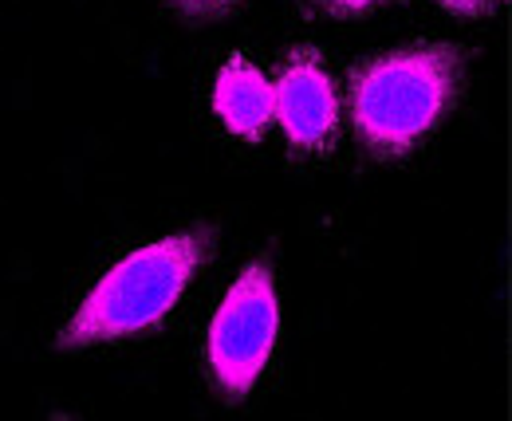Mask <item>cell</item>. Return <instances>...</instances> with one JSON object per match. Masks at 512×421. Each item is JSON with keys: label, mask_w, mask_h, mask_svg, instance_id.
<instances>
[{"label": "cell", "mask_w": 512, "mask_h": 421, "mask_svg": "<svg viewBox=\"0 0 512 421\" xmlns=\"http://www.w3.org/2000/svg\"><path fill=\"white\" fill-rule=\"evenodd\" d=\"M209 244H213L209 229H190L146 248H134L127 260H119L95 284V292L71 315V323L60 331V347L75 351L91 343H111L162 323L190 288L193 272L209 256Z\"/></svg>", "instance_id": "2"}, {"label": "cell", "mask_w": 512, "mask_h": 421, "mask_svg": "<svg viewBox=\"0 0 512 421\" xmlns=\"http://www.w3.org/2000/svg\"><path fill=\"white\" fill-rule=\"evenodd\" d=\"M446 8H453V12H465V16H473V12H489L497 0H442Z\"/></svg>", "instance_id": "7"}, {"label": "cell", "mask_w": 512, "mask_h": 421, "mask_svg": "<svg viewBox=\"0 0 512 421\" xmlns=\"http://www.w3.org/2000/svg\"><path fill=\"white\" fill-rule=\"evenodd\" d=\"M213 111H217V119L225 122L229 134L256 142L272 126V83L249 60L233 56L217 71Z\"/></svg>", "instance_id": "5"}, {"label": "cell", "mask_w": 512, "mask_h": 421, "mask_svg": "<svg viewBox=\"0 0 512 421\" xmlns=\"http://www.w3.org/2000/svg\"><path fill=\"white\" fill-rule=\"evenodd\" d=\"M320 8L327 12H339V16H347V12H363V8H375V4H383V0H316Z\"/></svg>", "instance_id": "6"}, {"label": "cell", "mask_w": 512, "mask_h": 421, "mask_svg": "<svg viewBox=\"0 0 512 421\" xmlns=\"http://www.w3.org/2000/svg\"><path fill=\"white\" fill-rule=\"evenodd\" d=\"M461 91V52L418 44L379 56L351 79L355 130L379 158H402L430 134Z\"/></svg>", "instance_id": "1"}, {"label": "cell", "mask_w": 512, "mask_h": 421, "mask_svg": "<svg viewBox=\"0 0 512 421\" xmlns=\"http://www.w3.org/2000/svg\"><path fill=\"white\" fill-rule=\"evenodd\" d=\"M276 331H280L276 284L268 264L253 260L233 280L209 327V370L229 398H241L253 390V382L276 347Z\"/></svg>", "instance_id": "3"}, {"label": "cell", "mask_w": 512, "mask_h": 421, "mask_svg": "<svg viewBox=\"0 0 512 421\" xmlns=\"http://www.w3.org/2000/svg\"><path fill=\"white\" fill-rule=\"evenodd\" d=\"M186 12H217V8H225V4H233V0H178Z\"/></svg>", "instance_id": "8"}, {"label": "cell", "mask_w": 512, "mask_h": 421, "mask_svg": "<svg viewBox=\"0 0 512 421\" xmlns=\"http://www.w3.org/2000/svg\"><path fill=\"white\" fill-rule=\"evenodd\" d=\"M272 119L296 150L327 154L339 130V95L312 48L292 52L272 83Z\"/></svg>", "instance_id": "4"}]
</instances>
